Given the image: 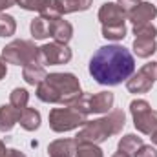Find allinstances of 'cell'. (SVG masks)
I'll list each match as a JSON object with an SVG mask.
<instances>
[{
    "mask_svg": "<svg viewBox=\"0 0 157 157\" xmlns=\"http://www.w3.org/2000/svg\"><path fill=\"white\" fill-rule=\"evenodd\" d=\"M135 70L133 55L117 44L102 46L95 51L90 60V75L99 84L117 86L122 80L132 77Z\"/></svg>",
    "mask_w": 157,
    "mask_h": 157,
    "instance_id": "1",
    "label": "cell"
},
{
    "mask_svg": "<svg viewBox=\"0 0 157 157\" xmlns=\"http://www.w3.org/2000/svg\"><path fill=\"white\" fill-rule=\"evenodd\" d=\"M37 97L42 102H59L71 106L80 97V86L71 73H49L37 86Z\"/></svg>",
    "mask_w": 157,
    "mask_h": 157,
    "instance_id": "2",
    "label": "cell"
},
{
    "mask_svg": "<svg viewBox=\"0 0 157 157\" xmlns=\"http://www.w3.org/2000/svg\"><path fill=\"white\" fill-rule=\"evenodd\" d=\"M124 128V113L121 110H113L110 115L97 121H91L84 124V128L78 132L75 137V143L82 144V143H91V144H99L104 143L106 139H110L112 135L119 133Z\"/></svg>",
    "mask_w": 157,
    "mask_h": 157,
    "instance_id": "3",
    "label": "cell"
},
{
    "mask_svg": "<svg viewBox=\"0 0 157 157\" xmlns=\"http://www.w3.org/2000/svg\"><path fill=\"white\" fill-rule=\"evenodd\" d=\"M2 59L9 64L26 66L29 62H39V48L29 40H13L2 49Z\"/></svg>",
    "mask_w": 157,
    "mask_h": 157,
    "instance_id": "4",
    "label": "cell"
},
{
    "mask_svg": "<svg viewBox=\"0 0 157 157\" xmlns=\"http://www.w3.org/2000/svg\"><path fill=\"white\" fill-rule=\"evenodd\" d=\"M84 124H86V115L75 110L73 106L53 108L49 112V126L53 132H70Z\"/></svg>",
    "mask_w": 157,
    "mask_h": 157,
    "instance_id": "5",
    "label": "cell"
},
{
    "mask_svg": "<svg viewBox=\"0 0 157 157\" xmlns=\"http://www.w3.org/2000/svg\"><path fill=\"white\" fill-rule=\"evenodd\" d=\"M80 113H104L113 106V93L101 91V93H80L77 101L71 104Z\"/></svg>",
    "mask_w": 157,
    "mask_h": 157,
    "instance_id": "6",
    "label": "cell"
},
{
    "mask_svg": "<svg viewBox=\"0 0 157 157\" xmlns=\"http://www.w3.org/2000/svg\"><path fill=\"white\" fill-rule=\"evenodd\" d=\"M132 115H133V124L141 133L152 135L157 130V112L150 108V104L146 101H132L130 104Z\"/></svg>",
    "mask_w": 157,
    "mask_h": 157,
    "instance_id": "7",
    "label": "cell"
},
{
    "mask_svg": "<svg viewBox=\"0 0 157 157\" xmlns=\"http://www.w3.org/2000/svg\"><path fill=\"white\" fill-rule=\"evenodd\" d=\"M71 60V49L66 44L60 42H51V44H44L39 48V62L49 64V66H59V64H66Z\"/></svg>",
    "mask_w": 157,
    "mask_h": 157,
    "instance_id": "8",
    "label": "cell"
},
{
    "mask_svg": "<svg viewBox=\"0 0 157 157\" xmlns=\"http://www.w3.org/2000/svg\"><path fill=\"white\" fill-rule=\"evenodd\" d=\"M155 78H157V62H148L137 71V75L128 78L126 88H128L130 93H146V91L152 90Z\"/></svg>",
    "mask_w": 157,
    "mask_h": 157,
    "instance_id": "9",
    "label": "cell"
},
{
    "mask_svg": "<svg viewBox=\"0 0 157 157\" xmlns=\"http://www.w3.org/2000/svg\"><path fill=\"white\" fill-rule=\"evenodd\" d=\"M71 35H73V28H71V24L68 20H62L60 17L49 20V37H53L55 42L68 44Z\"/></svg>",
    "mask_w": 157,
    "mask_h": 157,
    "instance_id": "10",
    "label": "cell"
},
{
    "mask_svg": "<svg viewBox=\"0 0 157 157\" xmlns=\"http://www.w3.org/2000/svg\"><path fill=\"white\" fill-rule=\"evenodd\" d=\"M124 17L126 13L119 7L117 4H104L99 11V20L102 22V26H115V24H124Z\"/></svg>",
    "mask_w": 157,
    "mask_h": 157,
    "instance_id": "11",
    "label": "cell"
},
{
    "mask_svg": "<svg viewBox=\"0 0 157 157\" xmlns=\"http://www.w3.org/2000/svg\"><path fill=\"white\" fill-rule=\"evenodd\" d=\"M157 15V7L155 6H152L150 2H141L128 17H130V20H132V24H133V28L135 26H143V24H150V20L154 18Z\"/></svg>",
    "mask_w": 157,
    "mask_h": 157,
    "instance_id": "12",
    "label": "cell"
},
{
    "mask_svg": "<svg viewBox=\"0 0 157 157\" xmlns=\"http://www.w3.org/2000/svg\"><path fill=\"white\" fill-rule=\"evenodd\" d=\"M91 6V0H53L51 7L59 15H68L75 11H86Z\"/></svg>",
    "mask_w": 157,
    "mask_h": 157,
    "instance_id": "13",
    "label": "cell"
},
{
    "mask_svg": "<svg viewBox=\"0 0 157 157\" xmlns=\"http://www.w3.org/2000/svg\"><path fill=\"white\" fill-rule=\"evenodd\" d=\"M75 150H77L75 139H59V141L51 143L48 148L49 157H73Z\"/></svg>",
    "mask_w": 157,
    "mask_h": 157,
    "instance_id": "14",
    "label": "cell"
},
{
    "mask_svg": "<svg viewBox=\"0 0 157 157\" xmlns=\"http://www.w3.org/2000/svg\"><path fill=\"white\" fill-rule=\"evenodd\" d=\"M20 117V110H17L15 106L7 104V106H0V132H9Z\"/></svg>",
    "mask_w": 157,
    "mask_h": 157,
    "instance_id": "15",
    "label": "cell"
},
{
    "mask_svg": "<svg viewBox=\"0 0 157 157\" xmlns=\"http://www.w3.org/2000/svg\"><path fill=\"white\" fill-rule=\"evenodd\" d=\"M24 80L28 82V84H31V86H39L40 82L46 78V70H44V66L40 64V62H29V64H26L24 66Z\"/></svg>",
    "mask_w": 157,
    "mask_h": 157,
    "instance_id": "16",
    "label": "cell"
},
{
    "mask_svg": "<svg viewBox=\"0 0 157 157\" xmlns=\"http://www.w3.org/2000/svg\"><path fill=\"white\" fill-rule=\"evenodd\" d=\"M18 122L24 130L28 132H35L40 126V113L33 108H24L20 110V117H18Z\"/></svg>",
    "mask_w": 157,
    "mask_h": 157,
    "instance_id": "17",
    "label": "cell"
},
{
    "mask_svg": "<svg viewBox=\"0 0 157 157\" xmlns=\"http://www.w3.org/2000/svg\"><path fill=\"white\" fill-rule=\"evenodd\" d=\"M157 49V44H155V39H135L133 42V51L137 57H150L154 51Z\"/></svg>",
    "mask_w": 157,
    "mask_h": 157,
    "instance_id": "18",
    "label": "cell"
},
{
    "mask_svg": "<svg viewBox=\"0 0 157 157\" xmlns=\"http://www.w3.org/2000/svg\"><path fill=\"white\" fill-rule=\"evenodd\" d=\"M141 146H143V139H141V137H137V135H133V133L124 135V137L119 141V150H121V152H124V154H128V155L135 154Z\"/></svg>",
    "mask_w": 157,
    "mask_h": 157,
    "instance_id": "19",
    "label": "cell"
},
{
    "mask_svg": "<svg viewBox=\"0 0 157 157\" xmlns=\"http://www.w3.org/2000/svg\"><path fill=\"white\" fill-rule=\"evenodd\" d=\"M31 35L35 37V39H46V37H49V20H46V18H35V20H31Z\"/></svg>",
    "mask_w": 157,
    "mask_h": 157,
    "instance_id": "20",
    "label": "cell"
},
{
    "mask_svg": "<svg viewBox=\"0 0 157 157\" xmlns=\"http://www.w3.org/2000/svg\"><path fill=\"white\" fill-rule=\"evenodd\" d=\"M28 101H29V93L22 88H17L11 91V97H9V104L15 106L17 110H24L28 108Z\"/></svg>",
    "mask_w": 157,
    "mask_h": 157,
    "instance_id": "21",
    "label": "cell"
},
{
    "mask_svg": "<svg viewBox=\"0 0 157 157\" xmlns=\"http://www.w3.org/2000/svg\"><path fill=\"white\" fill-rule=\"evenodd\" d=\"M102 37L108 40H122L126 37V26L115 24V26H102Z\"/></svg>",
    "mask_w": 157,
    "mask_h": 157,
    "instance_id": "22",
    "label": "cell"
},
{
    "mask_svg": "<svg viewBox=\"0 0 157 157\" xmlns=\"http://www.w3.org/2000/svg\"><path fill=\"white\" fill-rule=\"evenodd\" d=\"M75 157H102V152H101V148L97 144L82 143V144H77Z\"/></svg>",
    "mask_w": 157,
    "mask_h": 157,
    "instance_id": "23",
    "label": "cell"
},
{
    "mask_svg": "<svg viewBox=\"0 0 157 157\" xmlns=\"http://www.w3.org/2000/svg\"><path fill=\"white\" fill-rule=\"evenodd\" d=\"M53 0H17V4L24 9H29V11H46L49 6H51Z\"/></svg>",
    "mask_w": 157,
    "mask_h": 157,
    "instance_id": "24",
    "label": "cell"
},
{
    "mask_svg": "<svg viewBox=\"0 0 157 157\" xmlns=\"http://www.w3.org/2000/svg\"><path fill=\"white\" fill-rule=\"evenodd\" d=\"M15 29H17L15 18L9 15H0V37H11L15 35Z\"/></svg>",
    "mask_w": 157,
    "mask_h": 157,
    "instance_id": "25",
    "label": "cell"
},
{
    "mask_svg": "<svg viewBox=\"0 0 157 157\" xmlns=\"http://www.w3.org/2000/svg\"><path fill=\"white\" fill-rule=\"evenodd\" d=\"M133 33H135V39H155L157 28L152 24H143V26H135Z\"/></svg>",
    "mask_w": 157,
    "mask_h": 157,
    "instance_id": "26",
    "label": "cell"
},
{
    "mask_svg": "<svg viewBox=\"0 0 157 157\" xmlns=\"http://www.w3.org/2000/svg\"><path fill=\"white\" fill-rule=\"evenodd\" d=\"M139 4H141V0H117V6L126 13V15H130Z\"/></svg>",
    "mask_w": 157,
    "mask_h": 157,
    "instance_id": "27",
    "label": "cell"
},
{
    "mask_svg": "<svg viewBox=\"0 0 157 157\" xmlns=\"http://www.w3.org/2000/svg\"><path fill=\"white\" fill-rule=\"evenodd\" d=\"M135 157H157V150L154 148V146L143 144V146L135 152Z\"/></svg>",
    "mask_w": 157,
    "mask_h": 157,
    "instance_id": "28",
    "label": "cell"
},
{
    "mask_svg": "<svg viewBox=\"0 0 157 157\" xmlns=\"http://www.w3.org/2000/svg\"><path fill=\"white\" fill-rule=\"evenodd\" d=\"M13 4H17V0H0V11H2V9L11 7Z\"/></svg>",
    "mask_w": 157,
    "mask_h": 157,
    "instance_id": "29",
    "label": "cell"
},
{
    "mask_svg": "<svg viewBox=\"0 0 157 157\" xmlns=\"http://www.w3.org/2000/svg\"><path fill=\"white\" fill-rule=\"evenodd\" d=\"M4 157H26V155H24L22 152H18V150H7Z\"/></svg>",
    "mask_w": 157,
    "mask_h": 157,
    "instance_id": "30",
    "label": "cell"
},
{
    "mask_svg": "<svg viewBox=\"0 0 157 157\" xmlns=\"http://www.w3.org/2000/svg\"><path fill=\"white\" fill-rule=\"evenodd\" d=\"M6 77V60L0 57V80Z\"/></svg>",
    "mask_w": 157,
    "mask_h": 157,
    "instance_id": "31",
    "label": "cell"
},
{
    "mask_svg": "<svg viewBox=\"0 0 157 157\" xmlns=\"http://www.w3.org/2000/svg\"><path fill=\"white\" fill-rule=\"evenodd\" d=\"M6 152H7V150H6V144H4V143L0 141V157L6 155Z\"/></svg>",
    "mask_w": 157,
    "mask_h": 157,
    "instance_id": "32",
    "label": "cell"
},
{
    "mask_svg": "<svg viewBox=\"0 0 157 157\" xmlns=\"http://www.w3.org/2000/svg\"><path fill=\"white\" fill-rule=\"evenodd\" d=\"M113 157H130V155H128V154H124V152H121V150H119V152H117V154H115V155H113Z\"/></svg>",
    "mask_w": 157,
    "mask_h": 157,
    "instance_id": "33",
    "label": "cell"
},
{
    "mask_svg": "<svg viewBox=\"0 0 157 157\" xmlns=\"http://www.w3.org/2000/svg\"><path fill=\"white\" fill-rule=\"evenodd\" d=\"M152 143H154V144H157V130L152 133Z\"/></svg>",
    "mask_w": 157,
    "mask_h": 157,
    "instance_id": "34",
    "label": "cell"
}]
</instances>
